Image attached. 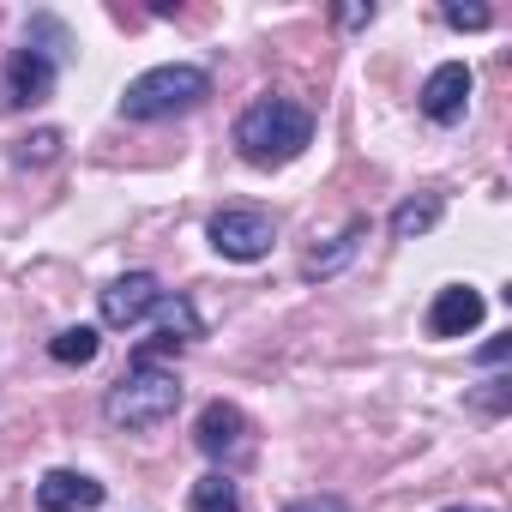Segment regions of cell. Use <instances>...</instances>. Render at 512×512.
Returning a JSON list of instances; mask_svg holds the SVG:
<instances>
[{
    "mask_svg": "<svg viewBox=\"0 0 512 512\" xmlns=\"http://www.w3.org/2000/svg\"><path fill=\"white\" fill-rule=\"evenodd\" d=\"M314 145V115L290 97H253L235 121V151L253 169H284Z\"/></svg>",
    "mask_w": 512,
    "mask_h": 512,
    "instance_id": "1",
    "label": "cell"
},
{
    "mask_svg": "<svg viewBox=\"0 0 512 512\" xmlns=\"http://www.w3.org/2000/svg\"><path fill=\"white\" fill-rule=\"evenodd\" d=\"M175 410H181V380L157 362H133L103 392V422L109 428H163Z\"/></svg>",
    "mask_w": 512,
    "mask_h": 512,
    "instance_id": "2",
    "label": "cell"
},
{
    "mask_svg": "<svg viewBox=\"0 0 512 512\" xmlns=\"http://www.w3.org/2000/svg\"><path fill=\"white\" fill-rule=\"evenodd\" d=\"M211 97V73L205 67H187V61H169V67H151L139 73L127 91H121V115L127 121H169V115H187Z\"/></svg>",
    "mask_w": 512,
    "mask_h": 512,
    "instance_id": "3",
    "label": "cell"
},
{
    "mask_svg": "<svg viewBox=\"0 0 512 512\" xmlns=\"http://www.w3.org/2000/svg\"><path fill=\"white\" fill-rule=\"evenodd\" d=\"M205 235H211V247L223 253V260L253 266V260H266V253H272L278 223H272V211H260V205H223V211L205 223Z\"/></svg>",
    "mask_w": 512,
    "mask_h": 512,
    "instance_id": "4",
    "label": "cell"
},
{
    "mask_svg": "<svg viewBox=\"0 0 512 512\" xmlns=\"http://www.w3.org/2000/svg\"><path fill=\"white\" fill-rule=\"evenodd\" d=\"M157 302H163V284H157L151 272H127V278L103 284V296H97V314H103V326L127 332V326L151 320V314H157Z\"/></svg>",
    "mask_w": 512,
    "mask_h": 512,
    "instance_id": "5",
    "label": "cell"
},
{
    "mask_svg": "<svg viewBox=\"0 0 512 512\" xmlns=\"http://www.w3.org/2000/svg\"><path fill=\"white\" fill-rule=\"evenodd\" d=\"M464 109H470V67L464 61H440L428 73V85H422V115L434 127H452V121H464Z\"/></svg>",
    "mask_w": 512,
    "mask_h": 512,
    "instance_id": "6",
    "label": "cell"
},
{
    "mask_svg": "<svg viewBox=\"0 0 512 512\" xmlns=\"http://www.w3.org/2000/svg\"><path fill=\"white\" fill-rule=\"evenodd\" d=\"M482 314H488L482 290H470V284H446V290L428 302V338H464V332L482 326Z\"/></svg>",
    "mask_w": 512,
    "mask_h": 512,
    "instance_id": "7",
    "label": "cell"
},
{
    "mask_svg": "<svg viewBox=\"0 0 512 512\" xmlns=\"http://www.w3.org/2000/svg\"><path fill=\"white\" fill-rule=\"evenodd\" d=\"M37 506L43 512H97L103 506V482L85 470H49L37 482Z\"/></svg>",
    "mask_w": 512,
    "mask_h": 512,
    "instance_id": "8",
    "label": "cell"
},
{
    "mask_svg": "<svg viewBox=\"0 0 512 512\" xmlns=\"http://www.w3.org/2000/svg\"><path fill=\"white\" fill-rule=\"evenodd\" d=\"M49 91H55V61L43 49H13V61H7V103L13 109H31Z\"/></svg>",
    "mask_w": 512,
    "mask_h": 512,
    "instance_id": "9",
    "label": "cell"
},
{
    "mask_svg": "<svg viewBox=\"0 0 512 512\" xmlns=\"http://www.w3.org/2000/svg\"><path fill=\"white\" fill-rule=\"evenodd\" d=\"M193 440H199V452H205V458H229V452H241V446H247V416H241L235 404L211 398V404L199 410Z\"/></svg>",
    "mask_w": 512,
    "mask_h": 512,
    "instance_id": "10",
    "label": "cell"
},
{
    "mask_svg": "<svg viewBox=\"0 0 512 512\" xmlns=\"http://www.w3.org/2000/svg\"><path fill=\"white\" fill-rule=\"evenodd\" d=\"M368 241V217H350L344 223V235L326 247V253H308V260H302V278H338L350 260H356V247Z\"/></svg>",
    "mask_w": 512,
    "mask_h": 512,
    "instance_id": "11",
    "label": "cell"
},
{
    "mask_svg": "<svg viewBox=\"0 0 512 512\" xmlns=\"http://www.w3.org/2000/svg\"><path fill=\"white\" fill-rule=\"evenodd\" d=\"M440 211H446L440 193H416V199H404V205L392 211L386 229H392V241H416V235H428V229L440 223Z\"/></svg>",
    "mask_w": 512,
    "mask_h": 512,
    "instance_id": "12",
    "label": "cell"
},
{
    "mask_svg": "<svg viewBox=\"0 0 512 512\" xmlns=\"http://www.w3.org/2000/svg\"><path fill=\"white\" fill-rule=\"evenodd\" d=\"M97 326H67V332H55L49 338V356L61 362V368H85V362H97Z\"/></svg>",
    "mask_w": 512,
    "mask_h": 512,
    "instance_id": "13",
    "label": "cell"
},
{
    "mask_svg": "<svg viewBox=\"0 0 512 512\" xmlns=\"http://www.w3.org/2000/svg\"><path fill=\"white\" fill-rule=\"evenodd\" d=\"M187 512H241V494H235V482H229L223 470H211V476H199V482H193Z\"/></svg>",
    "mask_w": 512,
    "mask_h": 512,
    "instance_id": "14",
    "label": "cell"
},
{
    "mask_svg": "<svg viewBox=\"0 0 512 512\" xmlns=\"http://www.w3.org/2000/svg\"><path fill=\"white\" fill-rule=\"evenodd\" d=\"M157 320H163V344H187V338H199V332H205L187 296H163V302H157Z\"/></svg>",
    "mask_w": 512,
    "mask_h": 512,
    "instance_id": "15",
    "label": "cell"
},
{
    "mask_svg": "<svg viewBox=\"0 0 512 512\" xmlns=\"http://www.w3.org/2000/svg\"><path fill=\"white\" fill-rule=\"evenodd\" d=\"M13 157H19L25 169H31V163H55V157H61V133H55V127H37L31 139H19Z\"/></svg>",
    "mask_w": 512,
    "mask_h": 512,
    "instance_id": "16",
    "label": "cell"
},
{
    "mask_svg": "<svg viewBox=\"0 0 512 512\" xmlns=\"http://www.w3.org/2000/svg\"><path fill=\"white\" fill-rule=\"evenodd\" d=\"M440 19H446L452 31H482V25H488V7H458V0H452V7H440Z\"/></svg>",
    "mask_w": 512,
    "mask_h": 512,
    "instance_id": "17",
    "label": "cell"
},
{
    "mask_svg": "<svg viewBox=\"0 0 512 512\" xmlns=\"http://www.w3.org/2000/svg\"><path fill=\"white\" fill-rule=\"evenodd\" d=\"M284 512H350L338 494H302V500H290Z\"/></svg>",
    "mask_w": 512,
    "mask_h": 512,
    "instance_id": "18",
    "label": "cell"
},
{
    "mask_svg": "<svg viewBox=\"0 0 512 512\" xmlns=\"http://www.w3.org/2000/svg\"><path fill=\"white\" fill-rule=\"evenodd\" d=\"M338 25H344V31H362V25H374V7H344Z\"/></svg>",
    "mask_w": 512,
    "mask_h": 512,
    "instance_id": "19",
    "label": "cell"
},
{
    "mask_svg": "<svg viewBox=\"0 0 512 512\" xmlns=\"http://www.w3.org/2000/svg\"><path fill=\"white\" fill-rule=\"evenodd\" d=\"M506 350H512V344H506V338H494V344H482V356H476V362H482V368H500V362H506Z\"/></svg>",
    "mask_w": 512,
    "mask_h": 512,
    "instance_id": "20",
    "label": "cell"
},
{
    "mask_svg": "<svg viewBox=\"0 0 512 512\" xmlns=\"http://www.w3.org/2000/svg\"><path fill=\"white\" fill-rule=\"evenodd\" d=\"M446 512H488V506H446Z\"/></svg>",
    "mask_w": 512,
    "mask_h": 512,
    "instance_id": "21",
    "label": "cell"
}]
</instances>
